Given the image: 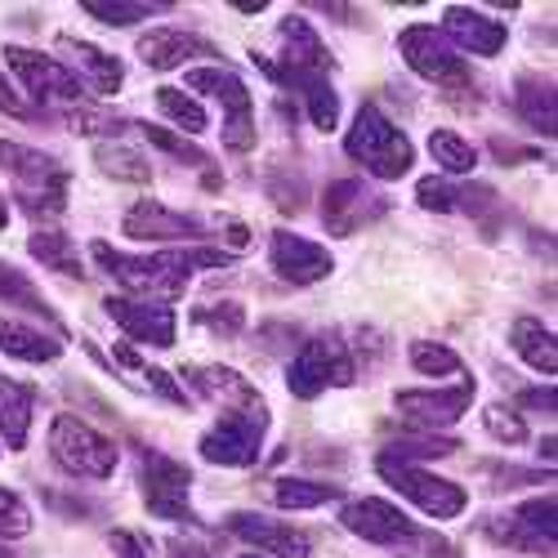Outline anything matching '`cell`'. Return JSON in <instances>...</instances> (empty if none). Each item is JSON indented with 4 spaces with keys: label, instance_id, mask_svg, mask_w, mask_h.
I'll return each instance as SVG.
<instances>
[{
    "label": "cell",
    "instance_id": "obj_1",
    "mask_svg": "<svg viewBox=\"0 0 558 558\" xmlns=\"http://www.w3.org/2000/svg\"><path fill=\"white\" fill-rule=\"evenodd\" d=\"M89 255H95L117 282L138 295V300H179L183 291H189V277L197 268H228L232 255L228 251H157V255H121L112 251L108 242H95L89 246Z\"/></svg>",
    "mask_w": 558,
    "mask_h": 558
},
{
    "label": "cell",
    "instance_id": "obj_2",
    "mask_svg": "<svg viewBox=\"0 0 558 558\" xmlns=\"http://www.w3.org/2000/svg\"><path fill=\"white\" fill-rule=\"evenodd\" d=\"M344 148L353 161H362L376 179H402L415 161V148H411V138L380 112V108H357L349 134H344Z\"/></svg>",
    "mask_w": 558,
    "mask_h": 558
},
{
    "label": "cell",
    "instance_id": "obj_3",
    "mask_svg": "<svg viewBox=\"0 0 558 558\" xmlns=\"http://www.w3.org/2000/svg\"><path fill=\"white\" fill-rule=\"evenodd\" d=\"M0 166L19 179L23 210H32V215H59L68 206V170L54 157H45L36 148H23V144H5V138H0Z\"/></svg>",
    "mask_w": 558,
    "mask_h": 558
},
{
    "label": "cell",
    "instance_id": "obj_4",
    "mask_svg": "<svg viewBox=\"0 0 558 558\" xmlns=\"http://www.w3.org/2000/svg\"><path fill=\"white\" fill-rule=\"evenodd\" d=\"M50 451L76 478H108L117 470V460H121L117 442L108 434H99L95 425L76 421V415H59V421L50 425Z\"/></svg>",
    "mask_w": 558,
    "mask_h": 558
},
{
    "label": "cell",
    "instance_id": "obj_5",
    "mask_svg": "<svg viewBox=\"0 0 558 558\" xmlns=\"http://www.w3.org/2000/svg\"><path fill=\"white\" fill-rule=\"evenodd\" d=\"M376 470H380V478L393 487V492H402L407 500H415L425 509L429 519H460L464 514V505H470V492H464L460 483H451V478H438V474H429V470H421V464H407V460H393V456H380L376 460Z\"/></svg>",
    "mask_w": 558,
    "mask_h": 558
},
{
    "label": "cell",
    "instance_id": "obj_6",
    "mask_svg": "<svg viewBox=\"0 0 558 558\" xmlns=\"http://www.w3.org/2000/svg\"><path fill=\"white\" fill-rule=\"evenodd\" d=\"M189 89H206L210 99L223 104L228 121H223V148L228 153H251L255 148V99L238 72L228 68H193L189 72Z\"/></svg>",
    "mask_w": 558,
    "mask_h": 558
},
{
    "label": "cell",
    "instance_id": "obj_7",
    "mask_svg": "<svg viewBox=\"0 0 558 558\" xmlns=\"http://www.w3.org/2000/svg\"><path fill=\"white\" fill-rule=\"evenodd\" d=\"M268 429V407H246V411H223V421L202 438V456L210 464H228V470H246L259 460Z\"/></svg>",
    "mask_w": 558,
    "mask_h": 558
},
{
    "label": "cell",
    "instance_id": "obj_8",
    "mask_svg": "<svg viewBox=\"0 0 558 558\" xmlns=\"http://www.w3.org/2000/svg\"><path fill=\"white\" fill-rule=\"evenodd\" d=\"M331 385H353V357L336 336H317L291 357L287 389L295 398H317L322 389H331Z\"/></svg>",
    "mask_w": 558,
    "mask_h": 558
},
{
    "label": "cell",
    "instance_id": "obj_9",
    "mask_svg": "<svg viewBox=\"0 0 558 558\" xmlns=\"http://www.w3.org/2000/svg\"><path fill=\"white\" fill-rule=\"evenodd\" d=\"M398 50H402V59L411 63V72H421V76L434 81L438 89H442V85L470 89V68H464V59L438 36V27H425V23L407 27V32L398 36Z\"/></svg>",
    "mask_w": 558,
    "mask_h": 558
},
{
    "label": "cell",
    "instance_id": "obj_10",
    "mask_svg": "<svg viewBox=\"0 0 558 558\" xmlns=\"http://www.w3.org/2000/svg\"><path fill=\"white\" fill-rule=\"evenodd\" d=\"M5 63L10 72L27 85V95L36 104H76L81 99V76L68 72L59 59L50 54H36V50H23V45H10L5 50Z\"/></svg>",
    "mask_w": 558,
    "mask_h": 558
},
{
    "label": "cell",
    "instance_id": "obj_11",
    "mask_svg": "<svg viewBox=\"0 0 558 558\" xmlns=\"http://www.w3.org/2000/svg\"><path fill=\"white\" fill-rule=\"evenodd\" d=\"M189 492H193V474L183 470L179 460H170L161 451H144V500L157 519H170V523L193 519Z\"/></svg>",
    "mask_w": 558,
    "mask_h": 558
},
{
    "label": "cell",
    "instance_id": "obj_12",
    "mask_svg": "<svg viewBox=\"0 0 558 558\" xmlns=\"http://www.w3.org/2000/svg\"><path fill=\"white\" fill-rule=\"evenodd\" d=\"M108 304V317L117 322V327L138 340V344H157V349H170L174 344V308L170 304H157V300H134V295H112L104 300Z\"/></svg>",
    "mask_w": 558,
    "mask_h": 558
},
{
    "label": "cell",
    "instance_id": "obj_13",
    "mask_svg": "<svg viewBox=\"0 0 558 558\" xmlns=\"http://www.w3.org/2000/svg\"><path fill=\"white\" fill-rule=\"evenodd\" d=\"M470 407H474V376H460L456 389H402L398 393V411L425 429L456 425Z\"/></svg>",
    "mask_w": 558,
    "mask_h": 558
},
{
    "label": "cell",
    "instance_id": "obj_14",
    "mask_svg": "<svg viewBox=\"0 0 558 558\" xmlns=\"http://www.w3.org/2000/svg\"><path fill=\"white\" fill-rule=\"evenodd\" d=\"M340 523H344L353 536L371 541V545H402V541H411V536H421V532H415V523L402 514L398 505L376 500V496L349 500L344 514H340Z\"/></svg>",
    "mask_w": 558,
    "mask_h": 558
},
{
    "label": "cell",
    "instance_id": "obj_15",
    "mask_svg": "<svg viewBox=\"0 0 558 558\" xmlns=\"http://www.w3.org/2000/svg\"><path fill=\"white\" fill-rule=\"evenodd\" d=\"M268 259H272L277 277H282V282H295V287H313V282H322V277H331V268H336L327 246L295 238V232H272Z\"/></svg>",
    "mask_w": 558,
    "mask_h": 558
},
{
    "label": "cell",
    "instance_id": "obj_16",
    "mask_svg": "<svg viewBox=\"0 0 558 558\" xmlns=\"http://www.w3.org/2000/svg\"><path fill=\"white\" fill-rule=\"evenodd\" d=\"M385 210H389L385 197H380V193H371L366 183H357V179H340V183H331V189H327V202H322V219H327V228L340 232V238H349V232H357V228L371 223V219H380Z\"/></svg>",
    "mask_w": 558,
    "mask_h": 558
},
{
    "label": "cell",
    "instance_id": "obj_17",
    "mask_svg": "<svg viewBox=\"0 0 558 558\" xmlns=\"http://www.w3.org/2000/svg\"><path fill=\"white\" fill-rule=\"evenodd\" d=\"M228 532L242 536L246 545H255L259 554H277V558H313V541L282 523V519H264V514H228Z\"/></svg>",
    "mask_w": 558,
    "mask_h": 558
},
{
    "label": "cell",
    "instance_id": "obj_18",
    "mask_svg": "<svg viewBox=\"0 0 558 558\" xmlns=\"http://www.w3.org/2000/svg\"><path fill=\"white\" fill-rule=\"evenodd\" d=\"M442 27H447V36L460 45V50H470L478 59H496L505 50V40H509L500 19H487L483 10H470V5H447L442 10Z\"/></svg>",
    "mask_w": 558,
    "mask_h": 558
},
{
    "label": "cell",
    "instance_id": "obj_19",
    "mask_svg": "<svg viewBox=\"0 0 558 558\" xmlns=\"http://www.w3.org/2000/svg\"><path fill=\"white\" fill-rule=\"evenodd\" d=\"M272 81H282L287 89H300V99H304V108H308V117H313V125L317 130H336V121H340V95L331 89V81L322 76V72H295V68H277V63H268V59H255Z\"/></svg>",
    "mask_w": 558,
    "mask_h": 558
},
{
    "label": "cell",
    "instance_id": "obj_20",
    "mask_svg": "<svg viewBox=\"0 0 558 558\" xmlns=\"http://www.w3.org/2000/svg\"><path fill=\"white\" fill-rule=\"evenodd\" d=\"M202 228H206L202 219L174 215L161 202H138L125 215V232L138 238V242H189V238H202Z\"/></svg>",
    "mask_w": 558,
    "mask_h": 558
},
{
    "label": "cell",
    "instance_id": "obj_21",
    "mask_svg": "<svg viewBox=\"0 0 558 558\" xmlns=\"http://www.w3.org/2000/svg\"><path fill=\"white\" fill-rule=\"evenodd\" d=\"M500 541L509 545H519V549H554V536H558V523H554V496H536L527 505H519L514 514H509L505 527H492Z\"/></svg>",
    "mask_w": 558,
    "mask_h": 558
},
{
    "label": "cell",
    "instance_id": "obj_22",
    "mask_svg": "<svg viewBox=\"0 0 558 558\" xmlns=\"http://www.w3.org/2000/svg\"><path fill=\"white\" fill-rule=\"evenodd\" d=\"M183 380H189L202 398L219 402L223 411H246V407H264V398L251 389L246 376H238L232 366H183Z\"/></svg>",
    "mask_w": 558,
    "mask_h": 558
},
{
    "label": "cell",
    "instance_id": "obj_23",
    "mask_svg": "<svg viewBox=\"0 0 558 558\" xmlns=\"http://www.w3.org/2000/svg\"><path fill=\"white\" fill-rule=\"evenodd\" d=\"M138 54H144L148 68H179V63H189V59H215L219 50L210 40L193 36V32H179V27H153L144 40H138Z\"/></svg>",
    "mask_w": 558,
    "mask_h": 558
},
{
    "label": "cell",
    "instance_id": "obj_24",
    "mask_svg": "<svg viewBox=\"0 0 558 558\" xmlns=\"http://www.w3.org/2000/svg\"><path fill=\"white\" fill-rule=\"evenodd\" d=\"M59 50L72 54V68L85 76V85L95 89V95H117L121 81H125V68L117 54L99 50V45H89V40H76V36H59Z\"/></svg>",
    "mask_w": 558,
    "mask_h": 558
},
{
    "label": "cell",
    "instance_id": "obj_25",
    "mask_svg": "<svg viewBox=\"0 0 558 558\" xmlns=\"http://www.w3.org/2000/svg\"><path fill=\"white\" fill-rule=\"evenodd\" d=\"M282 45H287V68H295V72H322V76H327L331 54H327V45H322V36L308 27V19H300V14L282 19Z\"/></svg>",
    "mask_w": 558,
    "mask_h": 558
},
{
    "label": "cell",
    "instance_id": "obj_26",
    "mask_svg": "<svg viewBox=\"0 0 558 558\" xmlns=\"http://www.w3.org/2000/svg\"><path fill=\"white\" fill-rule=\"evenodd\" d=\"M32 407H36V393H32L27 385L0 376V438L10 442V451H23V447H27Z\"/></svg>",
    "mask_w": 558,
    "mask_h": 558
},
{
    "label": "cell",
    "instance_id": "obj_27",
    "mask_svg": "<svg viewBox=\"0 0 558 558\" xmlns=\"http://www.w3.org/2000/svg\"><path fill=\"white\" fill-rule=\"evenodd\" d=\"M509 340H514L519 357H523L532 371H541V376H554V371H558V344H554V331L545 327V322L519 317L514 331H509Z\"/></svg>",
    "mask_w": 558,
    "mask_h": 558
},
{
    "label": "cell",
    "instance_id": "obj_28",
    "mask_svg": "<svg viewBox=\"0 0 558 558\" xmlns=\"http://www.w3.org/2000/svg\"><path fill=\"white\" fill-rule=\"evenodd\" d=\"M0 349H5L10 357H19V362H54V357L63 353V340L27 327V322L0 317Z\"/></svg>",
    "mask_w": 558,
    "mask_h": 558
},
{
    "label": "cell",
    "instance_id": "obj_29",
    "mask_svg": "<svg viewBox=\"0 0 558 558\" xmlns=\"http://www.w3.org/2000/svg\"><path fill=\"white\" fill-rule=\"evenodd\" d=\"M514 108L536 134H554V85L545 76H523L514 89Z\"/></svg>",
    "mask_w": 558,
    "mask_h": 558
},
{
    "label": "cell",
    "instance_id": "obj_30",
    "mask_svg": "<svg viewBox=\"0 0 558 558\" xmlns=\"http://www.w3.org/2000/svg\"><path fill=\"white\" fill-rule=\"evenodd\" d=\"M0 300H5V304H19V308H27L32 317H45L54 331H63V327H59V317H54V308L45 304V295L27 282V277H23L19 268H10L5 259H0Z\"/></svg>",
    "mask_w": 558,
    "mask_h": 558
},
{
    "label": "cell",
    "instance_id": "obj_31",
    "mask_svg": "<svg viewBox=\"0 0 558 558\" xmlns=\"http://www.w3.org/2000/svg\"><path fill=\"white\" fill-rule=\"evenodd\" d=\"M27 251H32L45 268H59V272H68V277H81V259H76V251H72V238H68V232H59V228H40L36 238L27 242Z\"/></svg>",
    "mask_w": 558,
    "mask_h": 558
},
{
    "label": "cell",
    "instance_id": "obj_32",
    "mask_svg": "<svg viewBox=\"0 0 558 558\" xmlns=\"http://www.w3.org/2000/svg\"><path fill=\"white\" fill-rule=\"evenodd\" d=\"M157 108H161L179 130H189V134H202V130L210 125V121H206V108H202L197 99L183 95L179 85H161V89H157Z\"/></svg>",
    "mask_w": 558,
    "mask_h": 558
},
{
    "label": "cell",
    "instance_id": "obj_33",
    "mask_svg": "<svg viewBox=\"0 0 558 558\" xmlns=\"http://www.w3.org/2000/svg\"><path fill=\"white\" fill-rule=\"evenodd\" d=\"M121 366H130V371H138V376H144V385L157 393V398H166V402H174V407H183L189 402V393H183L179 385H174V376L170 371H161V366H148L144 357H138L134 349H125V344H117V353H112Z\"/></svg>",
    "mask_w": 558,
    "mask_h": 558
},
{
    "label": "cell",
    "instance_id": "obj_34",
    "mask_svg": "<svg viewBox=\"0 0 558 558\" xmlns=\"http://www.w3.org/2000/svg\"><path fill=\"white\" fill-rule=\"evenodd\" d=\"M429 153H434V161H438L447 174H470V170L478 166V153L464 144L460 134H451V130H434V134H429Z\"/></svg>",
    "mask_w": 558,
    "mask_h": 558
},
{
    "label": "cell",
    "instance_id": "obj_35",
    "mask_svg": "<svg viewBox=\"0 0 558 558\" xmlns=\"http://www.w3.org/2000/svg\"><path fill=\"white\" fill-rule=\"evenodd\" d=\"M340 496V483H308V478H282L277 483V505L282 509H317Z\"/></svg>",
    "mask_w": 558,
    "mask_h": 558
},
{
    "label": "cell",
    "instance_id": "obj_36",
    "mask_svg": "<svg viewBox=\"0 0 558 558\" xmlns=\"http://www.w3.org/2000/svg\"><path fill=\"white\" fill-rule=\"evenodd\" d=\"M95 161H99V170L112 174V179H130V183H148V179H153V166L138 157V153L121 148V144H99Z\"/></svg>",
    "mask_w": 558,
    "mask_h": 558
},
{
    "label": "cell",
    "instance_id": "obj_37",
    "mask_svg": "<svg viewBox=\"0 0 558 558\" xmlns=\"http://www.w3.org/2000/svg\"><path fill=\"white\" fill-rule=\"evenodd\" d=\"M411 366L421 371V376H460V357L447 344H434V340L411 344Z\"/></svg>",
    "mask_w": 558,
    "mask_h": 558
},
{
    "label": "cell",
    "instance_id": "obj_38",
    "mask_svg": "<svg viewBox=\"0 0 558 558\" xmlns=\"http://www.w3.org/2000/svg\"><path fill=\"white\" fill-rule=\"evenodd\" d=\"M157 10H166V5H125V0H121V5H112V0H85V14L108 23V27H130L138 19H153Z\"/></svg>",
    "mask_w": 558,
    "mask_h": 558
},
{
    "label": "cell",
    "instance_id": "obj_39",
    "mask_svg": "<svg viewBox=\"0 0 558 558\" xmlns=\"http://www.w3.org/2000/svg\"><path fill=\"white\" fill-rule=\"evenodd\" d=\"M144 134H148V144H153V148L174 153L179 161H189V166H206V161H210L197 144H189V138H179V134H170V130H161V125H144Z\"/></svg>",
    "mask_w": 558,
    "mask_h": 558
},
{
    "label": "cell",
    "instance_id": "obj_40",
    "mask_svg": "<svg viewBox=\"0 0 558 558\" xmlns=\"http://www.w3.org/2000/svg\"><path fill=\"white\" fill-rule=\"evenodd\" d=\"M32 532V514H27V505L10 492V487H0V541H10V536H27Z\"/></svg>",
    "mask_w": 558,
    "mask_h": 558
},
{
    "label": "cell",
    "instance_id": "obj_41",
    "mask_svg": "<svg viewBox=\"0 0 558 558\" xmlns=\"http://www.w3.org/2000/svg\"><path fill=\"white\" fill-rule=\"evenodd\" d=\"M460 442H451V438H411V442H393L389 451H380V456H393V460H407V464H415V460H429V456H451Z\"/></svg>",
    "mask_w": 558,
    "mask_h": 558
},
{
    "label": "cell",
    "instance_id": "obj_42",
    "mask_svg": "<svg viewBox=\"0 0 558 558\" xmlns=\"http://www.w3.org/2000/svg\"><path fill=\"white\" fill-rule=\"evenodd\" d=\"M487 429H492V438H500V442H509V447L527 442L523 415H519V411H509V407H487Z\"/></svg>",
    "mask_w": 558,
    "mask_h": 558
},
{
    "label": "cell",
    "instance_id": "obj_43",
    "mask_svg": "<svg viewBox=\"0 0 558 558\" xmlns=\"http://www.w3.org/2000/svg\"><path fill=\"white\" fill-rule=\"evenodd\" d=\"M197 322H202V327H210L215 336H242L246 313H242V304H215V308H202Z\"/></svg>",
    "mask_w": 558,
    "mask_h": 558
},
{
    "label": "cell",
    "instance_id": "obj_44",
    "mask_svg": "<svg viewBox=\"0 0 558 558\" xmlns=\"http://www.w3.org/2000/svg\"><path fill=\"white\" fill-rule=\"evenodd\" d=\"M72 125L81 130V134H108V130H125V121L121 117H108V112H95V108H76L72 112Z\"/></svg>",
    "mask_w": 558,
    "mask_h": 558
},
{
    "label": "cell",
    "instance_id": "obj_45",
    "mask_svg": "<svg viewBox=\"0 0 558 558\" xmlns=\"http://www.w3.org/2000/svg\"><path fill=\"white\" fill-rule=\"evenodd\" d=\"M0 112H10V117H23V121H32L36 117V108H27L19 95H14V85L5 81V72H0Z\"/></svg>",
    "mask_w": 558,
    "mask_h": 558
},
{
    "label": "cell",
    "instance_id": "obj_46",
    "mask_svg": "<svg viewBox=\"0 0 558 558\" xmlns=\"http://www.w3.org/2000/svg\"><path fill=\"white\" fill-rule=\"evenodd\" d=\"M112 554L117 558H153V549L144 545V541H138V536H130V532H112Z\"/></svg>",
    "mask_w": 558,
    "mask_h": 558
},
{
    "label": "cell",
    "instance_id": "obj_47",
    "mask_svg": "<svg viewBox=\"0 0 558 558\" xmlns=\"http://www.w3.org/2000/svg\"><path fill=\"white\" fill-rule=\"evenodd\" d=\"M523 407H545V411H554V385H545V389H532V393H523Z\"/></svg>",
    "mask_w": 558,
    "mask_h": 558
},
{
    "label": "cell",
    "instance_id": "obj_48",
    "mask_svg": "<svg viewBox=\"0 0 558 558\" xmlns=\"http://www.w3.org/2000/svg\"><path fill=\"white\" fill-rule=\"evenodd\" d=\"M492 148H496V153H500V157H505V166H509V157H527V161H532V157H536V153H523V148H519V144H505V138H492Z\"/></svg>",
    "mask_w": 558,
    "mask_h": 558
},
{
    "label": "cell",
    "instance_id": "obj_49",
    "mask_svg": "<svg viewBox=\"0 0 558 558\" xmlns=\"http://www.w3.org/2000/svg\"><path fill=\"white\" fill-rule=\"evenodd\" d=\"M170 558H210V554H202V549L189 545V541H174V545H170Z\"/></svg>",
    "mask_w": 558,
    "mask_h": 558
},
{
    "label": "cell",
    "instance_id": "obj_50",
    "mask_svg": "<svg viewBox=\"0 0 558 558\" xmlns=\"http://www.w3.org/2000/svg\"><path fill=\"white\" fill-rule=\"evenodd\" d=\"M228 242H232V246H238V251H242V246L251 242V232H246L242 223H228Z\"/></svg>",
    "mask_w": 558,
    "mask_h": 558
},
{
    "label": "cell",
    "instance_id": "obj_51",
    "mask_svg": "<svg viewBox=\"0 0 558 558\" xmlns=\"http://www.w3.org/2000/svg\"><path fill=\"white\" fill-rule=\"evenodd\" d=\"M0 558H23V554H14L10 545H0Z\"/></svg>",
    "mask_w": 558,
    "mask_h": 558
},
{
    "label": "cell",
    "instance_id": "obj_52",
    "mask_svg": "<svg viewBox=\"0 0 558 558\" xmlns=\"http://www.w3.org/2000/svg\"><path fill=\"white\" fill-rule=\"evenodd\" d=\"M242 558H259V554H242Z\"/></svg>",
    "mask_w": 558,
    "mask_h": 558
},
{
    "label": "cell",
    "instance_id": "obj_53",
    "mask_svg": "<svg viewBox=\"0 0 558 558\" xmlns=\"http://www.w3.org/2000/svg\"><path fill=\"white\" fill-rule=\"evenodd\" d=\"M0 223H5V210H0Z\"/></svg>",
    "mask_w": 558,
    "mask_h": 558
}]
</instances>
